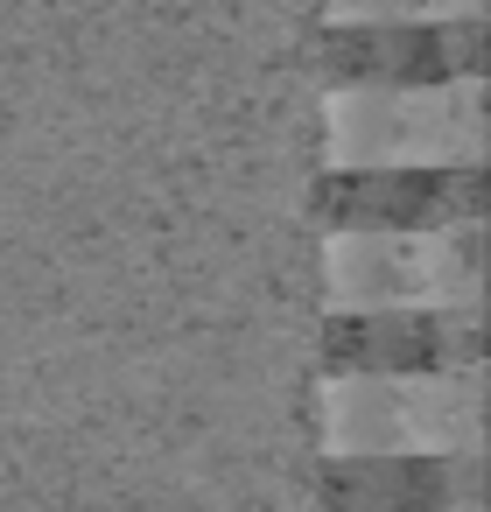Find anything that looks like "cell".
Wrapping results in <instances>:
<instances>
[{"label":"cell","mask_w":491,"mask_h":512,"mask_svg":"<svg viewBox=\"0 0 491 512\" xmlns=\"http://www.w3.org/2000/svg\"><path fill=\"white\" fill-rule=\"evenodd\" d=\"M316 428L330 463L344 456H421L414 449V407H407V379H323L316 393Z\"/></svg>","instance_id":"obj_7"},{"label":"cell","mask_w":491,"mask_h":512,"mask_svg":"<svg viewBox=\"0 0 491 512\" xmlns=\"http://www.w3.org/2000/svg\"><path fill=\"white\" fill-rule=\"evenodd\" d=\"M330 379H414L484 365V316L477 309H379V316H330L323 323Z\"/></svg>","instance_id":"obj_3"},{"label":"cell","mask_w":491,"mask_h":512,"mask_svg":"<svg viewBox=\"0 0 491 512\" xmlns=\"http://www.w3.org/2000/svg\"><path fill=\"white\" fill-rule=\"evenodd\" d=\"M484 498V456H344L323 512H456Z\"/></svg>","instance_id":"obj_6"},{"label":"cell","mask_w":491,"mask_h":512,"mask_svg":"<svg viewBox=\"0 0 491 512\" xmlns=\"http://www.w3.org/2000/svg\"><path fill=\"white\" fill-rule=\"evenodd\" d=\"M456 512H484V498H470V505H456Z\"/></svg>","instance_id":"obj_10"},{"label":"cell","mask_w":491,"mask_h":512,"mask_svg":"<svg viewBox=\"0 0 491 512\" xmlns=\"http://www.w3.org/2000/svg\"><path fill=\"white\" fill-rule=\"evenodd\" d=\"M330 176L358 169H484V78L421 92H330L323 99Z\"/></svg>","instance_id":"obj_1"},{"label":"cell","mask_w":491,"mask_h":512,"mask_svg":"<svg viewBox=\"0 0 491 512\" xmlns=\"http://www.w3.org/2000/svg\"><path fill=\"white\" fill-rule=\"evenodd\" d=\"M372 22H484V0H330V29Z\"/></svg>","instance_id":"obj_9"},{"label":"cell","mask_w":491,"mask_h":512,"mask_svg":"<svg viewBox=\"0 0 491 512\" xmlns=\"http://www.w3.org/2000/svg\"><path fill=\"white\" fill-rule=\"evenodd\" d=\"M330 92H421L484 78V22H372L330 29L323 43Z\"/></svg>","instance_id":"obj_2"},{"label":"cell","mask_w":491,"mask_h":512,"mask_svg":"<svg viewBox=\"0 0 491 512\" xmlns=\"http://www.w3.org/2000/svg\"><path fill=\"white\" fill-rule=\"evenodd\" d=\"M407 407H414V449L421 456H484V365L414 372Z\"/></svg>","instance_id":"obj_8"},{"label":"cell","mask_w":491,"mask_h":512,"mask_svg":"<svg viewBox=\"0 0 491 512\" xmlns=\"http://www.w3.org/2000/svg\"><path fill=\"white\" fill-rule=\"evenodd\" d=\"M323 295H330V316L435 309L428 232H330V246H323Z\"/></svg>","instance_id":"obj_5"},{"label":"cell","mask_w":491,"mask_h":512,"mask_svg":"<svg viewBox=\"0 0 491 512\" xmlns=\"http://www.w3.org/2000/svg\"><path fill=\"white\" fill-rule=\"evenodd\" d=\"M330 232H442L484 218V169H358L323 190Z\"/></svg>","instance_id":"obj_4"}]
</instances>
